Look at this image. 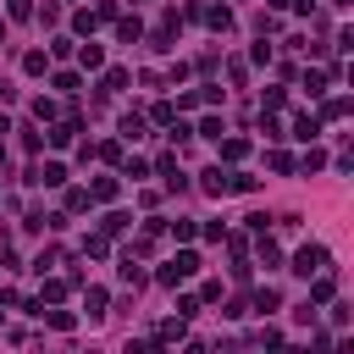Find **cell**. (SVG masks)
Instances as JSON below:
<instances>
[{
  "label": "cell",
  "mask_w": 354,
  "mask_h": 354,
  "mask_svg": "<svg viewBox=\"0 0 354 354\" xmlns=\"http://www.w3.org/2000/svg\"><path fill=\"white\" fill-rule=\"evenodd\" d=\"M88 199L111 205V199H116V183H111V177H94V183H88Z\"/></svg>",
  "instance_id": "obj_8"
},
{
  "label": "cell",
  "mask_w": 354,
  "mask_h": 354,
  "mask_svg": "<svg viewBox=\"0 0 354 354\" xmlns=\"http://www.w3.org/2000/svg\"><path fill=\"white\" fill-rule=\"evenodd\" d=\"M293 271H299V277H315V271H326V249H321V243H304V249L293 254Z\"/></svg>",
  "instance_id": "obj_1"
},
{
  "label": "cell",
  "mask_w": 354,
  "mask_h": 354,
  "mask_svg": "<svg viewBox=\"0 0 354 354\" xmlns=\"http://www.w3.org/2000/svg\"><path fill=\"white\" fill-rule=\"evenodd\" d=\"M227 177H232V171H221V160H216V166H210V171H205V183H199V188H205V194H216V199H221V194H227Z\"/></svg>",
  "instance_id": "obj_5"
},
{
  "label": "cell",
  "mask_w": 354,
  "mask_h": 354,
  "mask_svg": "<svg viewBox=\"0 0 354 354\" xmlns=\"http://www.w3.org/2000/svg\"><path fill=\"white\" fill-rule=\"evenodd\" d=\"M44 66H50V55H44V50H28V55H22V72H28V77H39Z\"/></svg>",
  "instance_id": "obj_9"
},
{
  "label": "cell",
  "mask_w": 354,
  "mask_h": 354,
  "mask_svg": "<svg viewBox=\"0 0 354 354\" xmlns=\"http://www.w3.org/2000/svg\"><path fill=\"white\" fill-rule=\"evenodd\" d=\"M155 337H160V343H177V337H183V315H177V321H166Z\"/></svg>",
  "instance_id": "obj_19"
},
{
  "label": "cell",
  "mask_w": 354,
  "mask_h": 354,
  "mask_svg": "<svg viewBox=\"0 0 354 354\" xmlns=\"http://www.w3.org/2000/svg\"><path fill=\"white\" fill-rule=\"evenodd\" d=\"M122 138H127V144L144 138V116H122Z\"/></svg>",
  "instance_id": "obj_16"
},
{
  "label": "cell",
  "mask_w": 354,
  "mask_h": 354,
  "mask_svg": "<svg viewBox=\"0 0 354 354\" xmlns=\"http://www.w3.org/2000/svg\"><path fill=\"white\" fill-rule=\"evenodd\" d=\"M266 160H271V171H293V155H282V149H271Z\"/></svg>",
  "instance_id": "obj_23"
},
{
  "label": "cell",
  "mask_w": 354,
  "mask_h": 354,
  "mask_svg": "<svg viewBox=\"0 0 354 354\" xmlns=\"http://www.w3.org/2000/svg\"><path fill=\"white\" fill-rule=\"evenodd\" d=\"M216 144H221V160H243V155H249L243 138H216Z\"/></svg>",
  "instance_id": "obj_10"
},
{
  "label": "cell",
  "mask_w": 354,
  "mask_h": 354,
  "mask_svg": "<svg viewBox=\"0 0 354 354\" xmlns=\"http://www.w3.org/2000/svg\"><path fill=\"white\" fill-rule=\"evenodd\" d=\"M171 238H177V243H188V238H194V221H183V216H177V221H171Z\"/></svg>",
  "instance_id": "obj_25"
},
{
  "label": "cell",
  "mask_w": 354,
  "mask_h": 354,
  "mask_svg": "<svg viewBox=\"0 0 354 354\" xmlns=\"http://www.w3.org/2000/svg\"><path fill=\"white\" fill-rule=\"evenodd\" d=\"M55 88L61 94H77V72H55Z\"/></svg>",
  "instance_id": "obj_21"
},
{
  "label": "cell",
  "mask_w": 354,
  "mask_h": 354,
  "mask_svg": "<svg viewBox=\"0 0 354 354\" xmlns=\"http://www.w3.org/2000/svg\"><path fill=\"white\" fill-rule=\"evenodd\" d=\"M11 17L22 22V17H33V0H11Z\"/></svg>",
  "instance_id": "obj_26"
},
{
  "label": "cell",
  "mask_w": 354,
  "mask_h": 354,
  "mask_svg": "<svg viewBox=\"0 0 354 354\" xmlns=\"http://www.w3.org/2000/svg\"><path fill=\"white\" fill-rule=\"evenodd\" d=\"M138 33H144V28H138V17H122V22H116V39H122V44H133Z\"/></svg>",
  "instance_id": "obj_12"
},
{
  "label": "cell",
  "mask_w": 354,
  "mask_h": 354,
  "mask_svg": "<svg viewBox=\"0 0 354 354\" xmlns=\"http://www.w3.org/2000/svg\"><path fill=\"white\" fill-rule=\"evenodd\" d=\"M94 22H105V17H100V11H77V17H72L77 33H94Z\"/></svg>",
  "instance_id": "obj_15"
},
{
  "label": "cell",
  "mask_w": 354,
  "mask_h": 354,
  "mask_svg": "<svg viewBox=\"0 0 354 354\" xmlns=\"http://www.w3.org/2000/svg\"><path fill=\"white\" fill-rule=\"evenodd\" d=\"M155 277H160V282H166V288H177V282H183V271H177V260H166V266H160V271H155Z\"/></svg>",
  "instance_id": "obj_18"
},
{
  "label": "cell",
  "mask_w": 354,
  "mask_h": 354,
  "mask_svg": "<svg viewBox=\"0 0 354 354\" xmlns=\"http://www.w3.org/2000/svg\"><path fill=\"white\" fill-rule=\"evenodd\" d=\"M210 28H216V33H227V28H232V11H227V6H221V11H210Z\"/></svg>",
  "instance_id": "obj_20"
},
{
  "label": "cell",
  "mask_w": 354,
  "mask_h": 354,
  "mask_svg": "<svg viewBox=\"0 0 354 354\" xmlns=\"http://www.w3.org/2000/svg\"><path fill=\"white\" fill-rule=\"evenodd\" d=\"M33 116L39 122H55V100H33Z\"/></svg>",
  "instance_id": "obj_22"
},
{
  "label": "cell",
  "mask_w": 354,
  "mask_h": 354,
  "mask_svg": "<svg viewBox=\"0 0 354 354\" xmlns=\"http://www.w3.org/2000/svg\"><path fill=\"white\" fill-rule=\"evenodd\" d=\"M127 83H133V72H127V66H111V72L100 77V94H122Z\"/></svg>",
  "instance_id": "obj_2"
},
{
  "label": "cell",
  "mask_w": 354,
  "mask_h": 354,
  "mask_svg": "<svg viewBox=\"0 0 354 354\" xmlns=\"http://www.w3.org/2000/svg\"><path fill=\"white\" fill-rule=\"evenodd\" d=\"M6 133H11V122H6V116H0V138H6Z\"/></svg>",
  "instance_id": "obj_27"
},
{
  "label": "cell",
  "mask_w": 354,
  "mask_h": 354,
  "mask_svg": "<svg viewBox=\"0 0 354 354\" xmlns=\"http://www.w3.org/2000/svg\"><path fill=\"white\" fill-rule=\"evenodd\" d=\"M332 299V277L326 271H315V288H310V304H326Z\"/></svg>",
  "instance_id": "obj_11"
},
{
  "label": "cell",
  "mask_w": 354,
  "mask_h": 354,
  "mask_svg": "<svg viewBox=\"0 0 354 354\" xmlns=\"http://www.w3.org/2000/svg\"><path fill=\"white\" fill-rule=\"evenodd\" d=\"M83 304H88V315H105V304H111V299H105V288H88V293H83Z\"/></svg>",
  "instance_id": "obj_14"
},
{
  "label": "cell",
  "mask_w": 354,
  "mask_h": 354,
  "mask_svg": "<svg viewBox=\"0 0 354 354\" xmlns=\"http://www.w3.org/2000/svg\"><path fill=\"white\" fill-rule=\"evenodd\" d=\"M88 205H94V199H88L83 188H72V194H66V210H88Z\"/></svg>",
  "instance_id": "obj_24"
},
{
  "label": "cell",
  "mask_w": 354,
  "mask_h": 354,
  "mask_svg": "<svg viewBox=\"0 0 354 354\" xmlns=\"http://www.w3.org/2000/svg\"><path fill=\"white\" fill-rule=\"evenodd\" d=\"M293 138L315 144V138H321V122H315V116H299V122H293Z\"/></svg>",
  "instance_id": "obj_7"
},
{
  "label": "cell",
  "mask_w": 354,
  "mask_h": 354,
  "mask_svg": "<svg viewBox=\"0 0 354 354\" xmlns=\"http://www.w3.org/2000/svg\"><path fill=\"white\" fill-rule=\"evenodd\" d=\"M254 310L271 315V310H277V288H260V293H254Z\"/></svg>",
  "instance_id": "obj_17"
},
{
  "label": "cell",
  "mask_w": 354,
  "mask_h": 354,
  "mask_svg": "<svg viewBox=\"0 0 354 354\" xmlns=\"http://www.w3.org/2000/svg\"><path fill=\"white\" fill-rule=\"evenodd\" d=\"M0 39H6V22H0Z\"/></svg>",
  "instance_id": "obj_28"
},
{
  "label": "cell",
  "mask_w": 354,
  "mask_h": 354,
  "mask_svg": "<svg viewBox=\"0 0 354 354\" xmlns=\"http://www.w3.org/2000/svg\"><path fill=\"white\" fill-rule=\"evenodd\" d=\"M77 127H83L77 116H72V122H61V127H50V144H55V149H66V144L77 138Z\"/></svg>",
  "instance_id": "obj_6"
},
{
  "label": "cell",
  "mask_w": 354,
  "mask_h": 354,
  "mask_svg": "<svg viewBox=\"0 0 354 354\" xmlns=\"http://www.w3.org/2000/svg\"><path fill=\"white\" fill-rule=\"evenodd\" d=\"M33 183H44V188H61V183H66V166H61V160H44V166L33 171Z\"/></svg>",
  "instance_id": "obj_3"
},
{
  "label": "cell",
  "mask_w": 354,
  "mask_h": 354,
  "mask_svg": "<svg viewBox=\"0 0 354 354\" xmlns=\"http://www.w3.org/2000/svg\"><path fill=\"white\" fill-rule=\"evenodd\" d=\"M77 66H83V72H100V66H105V50H100V44H77Z\"/></svg>",
  "instance_id": "obj_4"
},
{
  "label": "cell",
  "mask_w": 354,
  "mask_h": 354,
  "mask_svg": "<svg viewBox=\"0 0 354 354\" xmlns=\"http://www.w3.org/2000/svg\"><path fill=\"white\" fill-rule=\"evenodd\" d=\"M100 232H105V238H116V232H127V216H122V210H111V216L100 221Z\"/></svg>",
  "instance_id": "obj_13"
}]
</instances>
